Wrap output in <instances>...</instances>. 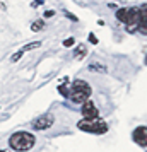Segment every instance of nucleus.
Returning a JSON list of instances; mask_svg holds the SVG:
<instances>
[{
	"label": "nucleus",
	"instance_id": "nucleus-1",
	"mask_svg": "<svg viewBox=\"0 0 147 152\" xmlns=\"http://www.w3.org/2000/svg\"><path fill=\"white\" fill-rule=\"evenodd\" d=\"M36 144V137L29 132H17L9 138V145L17 152H26L31 151Z\"/></svg>",
	"mask_w": 147,
	"mask_h": 152
},
{
	"label": "nucleus",
	"instance_id": "nucleus-2",
	"mask_svg": "<svg viewBox=\"0 0 147 152\" xmlns=\"http://www.w3.org/2000/svg\"><path fill=\"white\" fill-rule=\"evenodd\" d=\"M69 97L74 101V103H86V101H89V97H91V86L86 82V80H74V82L69 86Z\"/></svg>",
	"mask_w": 147,
	"mask_h": 152
},
{
	"label": "nucleus",
	"instance_id": "nucleus-3",
	"mask_svg": "<svg viewBox=\"0 0 147 152\" xmlns=\"http://www.w3.org/2000/svg\"><path fill=\"white\" fill-rule=\"evenodd\" d=\"M77 128L82 132H87V133H94V135H103L108 132V125L101 120V118H96V120H82L77 123Z\"/></svg>",
	"mask_w": 147,
	"mask_h": 152
},
{
	"label": "nucleus",
	"instance_id": "nucleus-4",
	"mask_svg": "<svg viewBox=\"0 0 147 152\" xmlns=\"http://www.w3.org/2000/svg\"><path fill=\"white\" fill-rule=\"evenodd\" d=\"M53 123H55V116L51 113H46V115H43V116H39L38 120L33 121V128L34 130H46Z\"/></svg>",
	"mask_w": 147,
	"mask_h": 152
},
{
	"label": "nucleus",
	"instance_id": "nucleus-5",
	"mask_svg": "<svg viewBox=\"0 0 147 152\" xmlns=\"http://www.w3.org/2000/svg\"><path fill=\"white\" fill-rule=\"evenodd\" d=\"M82 115L86 120H96V118H99V111L94 106V103L86 101V103H82Z\"/></svg>",
	"mask_w": 147,
	"mask_h": 152
},
{
	"label": "nucleus",
	"instance_id": "nucleus-6",
	"mask_svg": "<svg viewBox=\"0 0 147 152\" xmlns=\"http://www.w3.org/2000/svg\"><path fill=\"white\" fill-rule=\"evenodd\" d=\"M132 137H133V142H135L137 145L146 147L147 145V128H146V125H142V126H139V128H135Z\"/></svg>",
	"mask_w": 147,
	"mask_h": 152
},
{
	"label": "nucleus",
	"instance_id": "nucleus-7",
	"mask_svg": "<svg viewBox=\"0 0 147 152\" xmlns=\"http://www.w3.org/2000/svg\"><path fill=\"white\" fill-rule=\"evenodd\" d=\"M86 55H87V48H86V45H79L77 48H75V53H74V60H82Z\"/></svg>",
	"mask_w": 147,
	"mask_h": 152
},
{
	"label": "nucleus",
	"instance_id": "nucleus-8",
	"mask_svg": "<svg viewBox=\"0 0 147 152\" xmlns=\"http://www.w3.org/2000/svg\"><path fill=\"white\" fill-rule=\"evenodd\" d=\"M69 86H70V80L65 79V84H62V86L58 87V92H60L63 97H69Z\"/></svg>",
	"mask_w": 147,
	"mask_h": 152
},
{
	"label": "nucleus",
	"instance_id": "nucleus-9",
	"mask_svg": "<svg viewBox=\"0 0 147 152\" xmlns=\"http://www.w3.org/2000/svg\"><path fill=\"white\" fill-rule=\"evenodd\" d=\"M127 17H128V9H118V10H116V19H118V21H121L125 24Z\"/></svg>",
	"mask_w": 147,
	"mask_h": 152
},
{
	"label": "nucleus",
	"instance_id": "nucleus-10",
	"mask_svg": "<svg viewBox=\"0 0 147 152\" xmlns=\"http://www.w3.org/2000/svg\"><path fill=\"white\" fill-rule=\"evenodd\" d=\"M89 70H92V72H101V74H105V72H106V67H105V65H101V63L92 62L91 65H89Z\"/></svg>",
	"mask_w": 147,
	"mask_h": 152
},
{
	"label": "nucleus",
	"instance_id": "nucleus-11",
	"mask_svg": "<svg viewBox=\"0 0 147 152\" xmlns=\"http://www.w3.org/2000/svg\"><path fill=\"white\" fill-rule=\"evenodd\" d=\"M43 28H45V21H43V19H38V21H34L31 24V31H34V33L41 31Z\"/></svg>",
	"mask_w": 147,
	"mask_h": 152
},
{
	"label": "nucleus",
	"instance_id": "nucleus-12",
	"mask_svg": "<svg viewBox=\"0 0 147 152\" xmlns=\"http://www.w3.org/2000/svg\"><path fill=\"white\" fill-rule=\"evenodd\" d=\"M41 46V43L36 41V43H29V45H26L24 48H22V51H29V50H34V48H39Z\"/></svg>",
	"mask_w": 147,
	"mask_h": 152
},
{
	"label": "nucleus",
	"instance_id": "nucleus-13",
	"mask_svg": "<svg viewBox=\"0 0 147 152\" xmlns=\"http://www.w3.org/2000/svg\"><path fill=\"white\" fill-rule=\"evenodd\" d=\"M22 55H24V51H22V50H21V51H17V53H14V55L10 56V62H12V63L19 62V60H21V56H22Z\"/></svg>",
	"mask_w": 147,
	"mask_h": 152
},
{
	"label": "nucleus",
	"instance_id": "nucleus-14",
	"mask_svg": "<svg viewBox=\"0 0 147 152\" xmlns=\"http://www.w3.org/2000/svg\"><path fill=\"white\" fill-rule=\"evenodd\" d=\"M74 43H75L74 38H67V39L63 41V46H65V48H69V46H74Z\"/></svg>",
	"mask_w": 147,
	"mask_h": 152
},
{
	"label": "nucleus",
	"instance_id": "nucleus-15",
	"mask_svg": "<svg viewBox=\"0 0 147 152\" xmlns=\"http://www.w3.org/2000/svg\"><path fill=\"white\" fill-rule=\"evenodd\" d=\"M89 41H91L92 45H98V38L94 36V33H89Z\"/></svg>",
	"mask_w": 147,
	"mask_h": 152
},
{
	"label": "nucleus",
	"instance_id": "nucleus-16",
	"mask_svg": "<svg viewBox=\"0 0 147 152\" xmlns=\"http://www.w3.org/2000/svg\"><path fill=\"white\" fill-rule=\"evenodd\" d=\"M43 2H45V0H34V2L31 4V7H38V5H41Z\"/></svg>",
	"mask_w": 147,
	"mask_h": 152
},
{
	"label": "nucleus",
	"instance_id": "nucleus-17",
	"mask_svg": "<svg viewBox=\"0 0 147 152\" xmlns=\"http://www.w3.org/2000/svg\"><path fill=\"white\" fill-rule=\"evenodd\" d=\"M55 15V10H46L45 12V17H53Z\"/></svg>",
	"mask_w": 147,
	"mask_h": 152
},
{
	"label": "nucleus",
	"instance_id": "nucleus-18",
	"mask_svg": "<svg viewBox=\"0 0 147 152\" xmlns=\"http://www.w3.org/2000/svg\"><path fill=\"white\" fill-rule=\"evenodd\" d=\"M65 15H67L69 19H72V21H77V17H75V15H72V14H69V12H65Z\"/></svg>",
	"mask_w": 147,
	"mask_h": 152
},
{
	"label": "nucleus",
	"instance_id": "nucleus-19",
	"mask_svg": "<svg viewBox=\"0 0 147 152\" xmlns=\"http://www.w3.org/2000/svg\"><path fill=\"white\" fill-rule=\"evenodd\" d=\"M0 152H5V151H0Z\"/></svg>",
	"mask_w": 147,
	"mask_h": 152
}]
</instances>
